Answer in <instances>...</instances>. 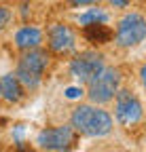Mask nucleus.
<instances>
[{
    "label": "nucleus",
    "mask_w": 146,
    "mask_h": 152,
    "mask_svg": "<svg viewBox=\"0 0 146 152\" xmlns=\"http://www.w3.org/2000/svg\"><path fill=\"white\" fill-rule=\"evenodd\" d=\"M76 135L91 137V140H100L110 135L114 129V118L112 114L104 110V106L95 104H76L70 112V123Z\"/></svg>",
    "instance_id": "nucleus-1"
},
{
    "label": "nucleus",
    "mask_w": 146,
    "mask_h": 152,
    "mask_svg": "<svg viewBox=\"0 0 146 152\" xmlns=\"http://www.w3.org/2000/svg\"><path fill=\"white\" fill-rule=\"evenodd\" d=\"M49 64H51V53L45 47L19 53L13 74L17 76V80L21 83L26 93L38 91V87L43 85V78H45V72H47Z\"/></svg>",
    "instance_id": "nucleus-2"
},
{
    "label": "nucleus",
    "mask_w": 146,
    "mask_h": 152,
    "mask_svg": "<svg viewBox=\"0 0 146 152\" xmlns=\"http://www.w3.org/2000/svg\"><path fill=\"white\" fill-rule=\"evenodd\" d=\"M123 85V72L117 66H106L93 80H89L87 87V99L95 106H108L112 104L117 91Z\"/></svg>",
    "instance_id": "nucleus-3"
},
{
    "label": "nucleus",
    "mask_w": 146,
    "mask_h": 152,
    "mask_svg": "<svg viewBox=\"0 0 146 152\" xmlns=\"http://www.w3.org/2000/svg\"><path fill=\"white\" fill-rule=\"evenodd\" d=\"M112 40L119 49H136L146 40V17L138 11H125L112 30Z\"/></svg>",
    "instance_id": "nucleus-4"
},
{
    "label": "nucleus",
    "mask_w": 146,
    "mask_h": 152,
    "mask_svg": "<svg viewBox=\"0 0 146 152\" xmlns=\"http://www.w3.org/2000/svg\"><path fill=\"white\" fill-rule=\"evenodd\" d=\"M112 112L114 121L123 129H134L142 123L144 118V106L142 99L138 97V93L129 87H121L112 99Z\"/></svg>",
    "instance_id": "nucleus-5"
},
{
    "label": "nucleus",
    "mask_w": 146,
    "mask_h": 152,
    "mask_svg": "<svg viewBox=\"0 0 146 152\" xmlns=\"http://www.w3.org/2000/svg\"><path fill=\"white\" fill-rule=\"evenodd\" d=\"M106 68V57L102 51L87 49L76 53L68 64V74L74 78L79 85H87L89 80H93L95 76Z\"/></svg>",
    "instance_id": "nucleus-6"
},
{
    "label": "nucleus",
    "mask_w": 146,
    "mask_h": 152,
    "mask_svg": "<svg viewBox=\"0 0 146 152\" xmlns=\"http://www.w3.org/2000/svg\"><path fill=\"white\" fill-rule=\"evenodd\" d=\"M76 133L70 125H55V127H43L36 133V148L43 152H57V150H70L74 144Z\"/></svg>",
    "instance_id": "nucleus-7"
},
{
    "label": "nucleus",
    "mask_w": 146,
    "mask_h": 152,
    "mask_svg": "<svg viewBox=\"0 0 146 152\" xmlns=\"http://www.w3.org/2000/svg\"><path fill=\"white\" fill-rule=\"evenodd\" d=\"M47 51L51 55H72L76 51L79 36L68 23H51L45 32Z\"/></svg>",
    "instance_id": "nucleus-8"
},
{
    "label": "nucleus",
    "mask_w": 146,
    "mask_h": 152,
    "mask_svg": "<svg viewBox=\"0 0 146 152\" xmlns=\"http://www.w3.org/2000/svg\"><path fill=\"white\" fill-rule=\"evenodd\" d=\"M43 42H45V30H40L38 26L23 23L13 32V47L19 53L38 49V47H43Z\"/></svg>",
    "instance_id": "nucleus-9"
},
{
    "label": "nucleus",
    "mask_w": 146,
    "mask_h": 152,
    "mask_svg": "<svg viewBox=\"0 0 146 152\" xmlns=\"http://www.w3.org/2000/svg\"><path fill=\"white\" fill-rule=\"evenodd\" d=\"M26 97V89L17 80L13 72H7L0 76V99L7 104H19Z\"/></svg>",
    "instance_id": "nucleus-10"
},
{
    "label": "nucleus",
    "mask_w": 146,
    "mask_h": 152,
    "mask_svg": "<svg viewBox=\"0 0 146 152\" xmlns=\"http://www.w3.org/2000/svg\"><path fill=\"white\" fill-rule=\"evenodd\" d=\"M83 36L91 45H108L112 40V30L106 23H93V26H85L83 28Z\"/></svg>",
    "instance_id": "nucleus-11"
},
{
    "label": "nucleus",
    "mask_w": 146,
    "mask_h": 152,
    "mask_svg": "<svg viewBox=\"0 0 146 152\" xmlns=\"http://www.w3.org/2000/svg\"><path fill=\"white\" fill-rule=\"evenodd\" d=\"M108 19H110V15H108L106 9H102L100 4L91 7L87 11H83L79 17H76V23L79 26H93V23H108Z\"/></svg>",
    "instance_id": "nucleus-12"
},
{
    "label": "nucleus",
    "mask_w": 146,
    "mask_h": 152,
    "mask_svg": "<svg viewBox=\"0 0 146 152\" xmlns=\"http://www.w3.org/2000/svg\"><path fill=\"white\" fill-rule=\"evenodd\" d=\"M15 19V11L11 7H0V30H4L13 23Z\"/></svg>",
    "instance_id": "nucleus-13"
},
{
    "label": "nucleus",
    "mask_w": 146,
    "mask_h": 152,
    "mask_svg": "<svg viewBox=\"0 0 146 152\" xmlns=\"http://www.w3.org/2000/svg\"><path fill=\"white\" fill-rule=\"evenodd\" d=\"M66 2H68L70 7L79 9V7H95V4L102 2V0H66Z\"/></svg>",
    "instance_id": "nucleus-14"
},
{
    "label": "nucleus",
    "mask_w": 146,
    "mask_h": 152,
    "mask_svg": "<svg viewBox=\"0 0 146 152\" xmlns=\"http://www.w3.org/2000/svg\"><path fill=\"white\" fill-rule=\"evenodd\" d=\"M104 2L110 7V9H119V11H125L127 7L131 4V0H104Z\"/></svg>",
    "instance_id": "nucleus-15"
},
{
    "label": "nucleus",
    "mask_w": 146,
    "mask_h": 152,
    "mask_svg": "<svg viewBox=\"0 0 146 152\" xmlns=\"http://www.w3.org/2000/svg\"><path fill=\"white\" fill-rule=\"evenodd\" d=\"M138 78H140V83H142V87L146 89V61L140 66V70H138Z\"/></svg>",
    "instance_id": "nucleus-16"
},
{
    "label": "nucleus",
    "mask_w": 146,
    "mask_h": 152,
    "mask_svg": "<svg viewBox=\"0 0 146 152\" xmlns=\"http://www.w3.org/2000/svg\"><path fill=\"white\" fill-rule=\"evenodd\" d=\"M57 152H70V150H57Z\"/></svg>",
    "instance_id": "nucleus-17"
}]
</instances>
